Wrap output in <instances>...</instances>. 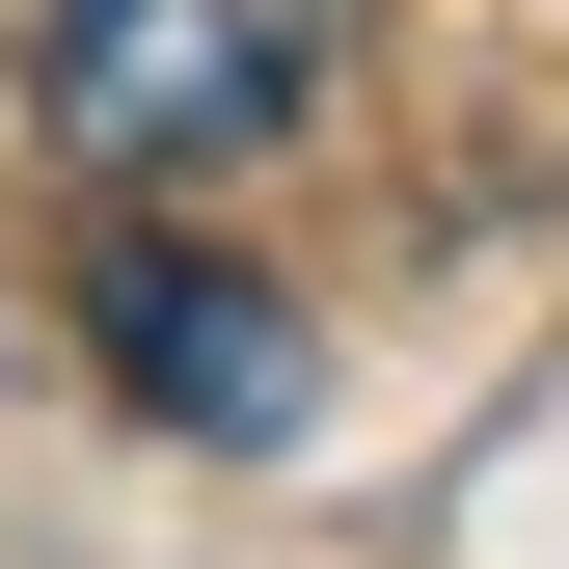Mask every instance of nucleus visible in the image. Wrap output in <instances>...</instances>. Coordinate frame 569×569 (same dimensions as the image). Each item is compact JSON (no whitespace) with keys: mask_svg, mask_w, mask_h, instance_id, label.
Returning a JSON list of instances; mask_svg holds the SVG:
<instances>
[{"mask_svg":"<svg viewBox=\"0 0 569 569\" xmlns=\"http://www.w3.org/2000/svg\"><path fill=\"white\" fill-rule=\"evenodd\" d=\"M299 82H326V0H54V163H109V190L244 163Z\"/></svg>","mask_w":569,"mask_h":569,"instance_id":"1","label":"nucleus"},{"mask_svg":"<svg viewBox=\"0 0 569 569\" xmlns=\"http://www.w3.org/2000/svg\"><path fill=\"white\" fill-rule=\"evenodd\" d=\"M82 326H109V380L163 407V435H218V461H271V435H299V380H326L299 299H271V271H190V244H109Z\"/></svg>","mask_w":569,"mask_h":569,"instance_id":"2","label":"nucleus"}]
</instances>
